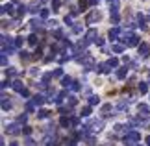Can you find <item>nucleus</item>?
Segmentation results:
<instances>
[{
  "instance_id": "1",
  "label": "nucleus",
  "mask_w": 150,
  "mask_h": 146,
  "mask_svg": "<svg viewBox=\"0 0 150 146\" xmlns=\"http://www.w3.org/2000/svg\"><path fill=\"white\" fill-rule=\"evenodd\" d=\"M120 41H122L124 46H139V37H137L134 32H126Z\"/></svg>"
},
{
  "instance_id": "2",
  "label": "nucleus",
  "mask_w": 150,
  "mask_h": 146,
  "mask_svg": "<svg viewBox=\"0 0 150 146\" xmlns=\"http://www.w3.org/2000/svg\"><path fill=\"white\" fill-rule=\"evenodd\" d=\"M137 141H141V133H139V131H130V133H126V137H124V144H126V146H135Z\"/></svg>"
},
{
  "instance_id": "3",
  "label": "nucleus",
  "mask_w": 150,
  "mask_h": 146,
  "mask_svg": "<svg viewBox=\"0 0 150 146\" xmlns=\"http://www.w3.org/2000/svg\"><path fill=\"white\" fill-rule=\"evenodd\" d=\"M96 39H98V33H96L95 28H91V30H87V33H85V41H83V46H87L91 43H96Z\"/></svg>"
},
{
  "instance_id": "4",
  "label": "nucleus",
  "mask_w": 150,
  "mask_h": 146,
  "mask_svg": "<svg viewBox=\"0 0 150 146\" xmlns=\"http://www.w3.org/2000/svg\"><path fill=\"white\" fill-rule=\"evenodd\" d=\"M82 65L85 67V71H89V68H93V65H95V59H93V56H89V54H85V56H82L78 59Z\"/></svg>"
},
{
  "instance_id": "5",
  "label": "nucleus",
  "mask_w": 150,
  "mask_h": 146,
  "mask_svg": "<svg viewBox=\"0 0 150 146\" xmlns=\"http://www.w3.org/2000/svg\"><path fill=\"white\" fill-rule=\"evenodd\" d=\"M22 131H24V128H21L19 124H8L6 126V133H9V135H19Z\"/></svg>"
},
{
  "instance_id": "6",
  "label": "nucleus",
  "mask_w": 150,
  "mask_h": 146,
  "mask_svg": "<svg viewBox=\"0 0 150 146\" xmlns=\"http://www.w3.org/2000/svg\"><path fill=\"white\" fill-rule=\"evenodd\" d=\"M100 19H102V13H100V11H96V9H93V11H91V13L87 15V19H85V22H87V24H93V22L100 20Z\"/></svg>"
},
{
  "instance_id": "7",
  "label": "nucleus",
  "mask_w": 150,
  "mask_h": 146,
  "mask_svg": "<svg viewBox=\"0 0 150 146\" xmlns=\"http://www.w3.org/2000/svg\"><path fill=\"white\" fill-rule=\"evenodd\" d=\"M137 48H139V56L141 57H148L150 56V44L148 43H141Z\"/></svg>"
},
{
  "instance_id": "8",
  "label": "nucleus",
  "mask_w": 150,
  "mask_h": 146,
  "mask_svg": "<svg viewBox=\"0 0 150 146\" xmlns=\"http://www.w3.org/2000/svg\"><path fill=\"white\" fill-rule=\"evenodd\" d=\"M95 71H96V72H98V74H109V72H111V67H109V65H108V63H100V65H98V67H96V68H95Z\"/></svg>"
},
{
  "instance_id": "9",
  "label": "nucleus",
  "mask_w": 150,
  "mask_h": 146,
  "mask_svg": "<svg viewBox=\"0 0 150 146\" xmlns=\"http://www.w3.org/2000/svg\"><path fill=\"white\" fill-rule=\"evenodd\" d=\"M102 120H93V122H91V126H89V130L91 131H93V133H98L100 130H102Z\"/></svg>"
},
{
  "instance_id": "10",
  "label": "nucleus",
  "mask_w": 150,
  "mask_h": 146,
  "mask_svg": "<svg viewBox=\"0 0 150 146\" xmlns=\"http://www.w3.org/2000/svg\"><path fill=\"white\" fill-rule=\"evenodd\" d=\"M30 28H32V30H41V28H43V20L41 19H32L30 20Z\"/></svg>"
},
{
  "instance_id": "11",
  "label": "nucleus",
  "mask_w": 150,
  "mask_h": 146,
  "mask_svg": "<svg viewBox=\"0 0 150 146\" xmlns=\"http://www.w3.org/2000/svg\"><path fill=\"white\" fill-rule=\"evenodd\" d=\"M11 87L17 91V92H22L24 91V83H22L21 80H15V81H11Z\"/></svg>"
},
{
  "instance_id": "12",
  "label": "nucleus",
  "mask_w": 150,
  "mask_h": 146,
  "mask_svg": "<svg viewBox=\"0 0 150 146\" xmlns=\"http://www.w3.org/2000/svg\"><path fill=\"white\" fill-rule=\"evenodd\" d=\"M45 100H47V98H45L43 95H33V96H32V102L35 104V106H43Z\"/></svg>"
},
{
  "instance_id": "13",
  "label": "nucleus",
  "mask_w": 150,
  "mask_h": 146,
  "mask_svg": "<svg viewBox=\"0 0 150 146\" xmlns=\"http://www.w3.org/2000/svg\"><path fill=\"white\" fill-rule=\"evenodd\" d=\"M119 35H120V30H119L117 26L111 28V30H109V33H108V37L111 39V41H117V37H119Z\"/></svg>"
},
{
  "instance_id": "14",
  "label": "nucleus",
  "mask_w": 150,
  "mask_h": 146,
  "mask_svg": "<svg viewBox=\"0 0 150 146\" xmlns=\"http://www.w3.org/2000/svg\"><path fill=\"white\" fill-rule=\"evenodd\" d=\"M2 109L4 111H9L11 109V102H9V98L6 96V95H2Z\"/></svg>"
},
{
  "instance_id": "15",
  "label": "nucleus",
  "mask_w": 150,
  "mask_h": 146,
  "mask_svg": "<svg viewBox=\"0 0 150 146\" xmlns=\"http://www.w3.org/2000/svg\"><path fill=\"white\" fill-rule=\"evenodd\" d=\"M59 126L61 128H71L72 126V120L67 118V116H61V118H59Z\"/></svg>"
},
{
  "instance_id": "16",
  "label": "nucleus",
  "mask_w": 150,
  "mask_h": 146,
  "mask_svg": "<svg viewBox=\"0 0 150 146\" xmlns=\"http://www.w3.org/2000/svg\"><path fill=\"white\" fill-rule=\"evenodd\" d=\"M145 17H143L141 13H137V26H139L141 28V30H146V24H145Z\"/></svg>"
},
{
  "instance_id": "17",
  "label": "nucleus",
  "mask_w": 150,
  "mask_h": 146,
  "mask_svg": "<svg viewBox=\"0 0 150 146\" xmlns=\"http://www.w3.org/2000/svg\"><path fill=\"white\" fill-rule=\"evenodd\" d=\"M139 115L148 116V115H150V107H148V106H145V104H139Z\"/></svg>"
},
{
  "instance_id": "18",
  "label": "nucleus",
  "mask_w": 150,
  "mask_h": 146,
  "mask_svg": "<svg viewBox=\"0 0 150 146\" xmlns=\"http://www.w3.org/2000/svg\"><path fill=\"white\" fill-rule=\"evenodd\" d=\"M109 111H113L111 104H106V106H102V116H109V115H113V113H109Z\"/></svg>"
},
{
  "instance_id": "19",
  "label": "nucleus",
  "mask_w": 150,
  "mask_h": 146,
  "mask_svg": "<svg viewBox=\"0 0 150 146\" xmlns=\"http://www.w3.org/2000/svg\"><path fill=\"white\" fill-rule=\"evenodd\" d=\"M39 4H41V0H35V2H32L30 6H28V11H32V13H37Z\"/></svg>"
},
{
  "instance_id": "20",
  "label": "nucleus",
  "mask_w": 150,
  "mask_h": 146,
  "mask_svg": "<svg viewBox=\"0 0 150 146\" xmlns=\"http://www.w3.org/2000/svg\"><path fill=\"white\" fill-rule=\"evenodd\" d=\"M126 76H128V68H126V67H122V68H119V71H117V78L119 80H124Z\"/></svg>"
},
{
  "instance_id": "21",
  "label": "nucleus",
  "mask_w": 150,
  "mask_h": 146,
  "mask_svg": "<svg viewBox=\"0 0 150 146\" xmlns=\"http://www.w3.org/2000/svg\"><path fill=\"white\" fill-rule=\"evenodd\" d=\"M61 85L63 87H71L72 85V78H71V76H63V78H61Z\"/></svg>"
},
{
  "instance_id": "22",
  "label": "nucleus",
  "mask_w": 150,
  "mask_h": 146,
  "mask_svg": "<svg viewBox=\"0 0 150 146\" xmlns=\"http://www.w3.org/2000/svg\"><path fill=\"white\" fill-rule=\"evenodd\" d=\"M28 43H30L32 46H37V44H39V37L35 35V33H32V35L28 37Z\"/></svg>"
},
{
  "instance_id": "23",
  "label": "nucleus",
  "mask_w": 150,
  "mask_h": 146,
  "mask_svg": "<svg viewBox=\"0 0 150 146\" xmlns=\"http://www.w3.org/2000/svg\"><path fill=\"white\" fill-rule=\"evenodd\" d=\"M19 54H21V59H22V61H30V59H32L30 52H26V50H21Z\"/></svg>"
},
{
  "instance_id": "24",
  "label": "nucleus",
  "mask_w": 150,
  "mask_h": 146,
  "mask_svg": "<svg viewBox=\"0 0 150 146\" xmlns=\"http://www.w3.org/2000/svg\"><path fill=\"white\" fill-rule=\"evenodd\" d=\"M6 13H13V6L11 4H4L2 6V15H6Z\"/></svg>"
},
{
  "instance_id": "25",
  "label": "nucleus",
  "mask_w": 150,
  "mask_h": 146,
  "mask_svg": "<svg viewBox=\"0 0 150 146\" xmlns=\"http://www.w3.org/2000/svg\"><path fill=\"white\" fill-rule=\"evenodd\" d=\"M137 89H139V92H141V95H145V92H148V85L145 83V81H141V83L137 85Z\"/></svg>"
},
{
  "instance_id": "26",
  "label": "nucleus",
  "mask_w": 150,
  "mask_h": 146,
  "mask_svg": "<svg viewBox=\"0 0 150 146\" xmlns=\"http://www.w3.org/2000/svg\"><path fill=\"white\" fill-rule=\"evenodd\" d=\"M106 63H108L111 68H117V67H119V59H117V57H111V59H108Z\"/></svg>"
},
{
  "instance_id": "27",
  "label": "nucleus",
  "mask_w": 150,
  "mask_h": 146,
  "mask_svg": "<svg viewBox=\"0 0 150 146\" xmlns=\"http://www.w3.org/2000/svg\"><path fill=\"white\" fill-rule=\"evenodd\" d=\"M24 109H26V113H33V111H35V104H33V102H26Z\"/></svg>"
},
{
  "instance_id": "28",
  "label": "nucleus",
  "mask_w": 150,
  "mask_h": 146,
  "mask_svg": "<svg viewBox=\"0 0 150 146\" xmlns=\"http://www.w3.org/2000/svg\"><path fill=\"white\" fill-rule=\"evenodd\" d=\"M111 15H119V0L111 2Z\"/></svg>"
},
{
  "instance_id": "29",
  "label": "nucleus",
  "mask_w": 150,
  "mask_h": 146,
  "mask_svg": "<svg viewBox=\"0 0 150 146\" xmlns=\"http://www.w3.org/2000/svg\"><path fill=\"white\" fill-rule=\"evenodd\" d=\"M98 104H100V98L98 96H89V106H98Z\"/></svg>"
},
{
  "instance_id": "30",
  "label": "nucleus",
  "mask_w": 150,
  "mask_h": 146,
  "mask_svg": "<svg viewBox=\"0 0 150 146\" xmlns=\"http://www.w3.org/2000/svg\"><path fill=\"white\" fill-rule=\"evenodd\" d=\"M37 116H39V118H48V116H50V111H47V109H39Z\"/></svg>"
},
{
  "instance_id": "31",
  "label": "nucleus",
  "mask_w": 150,
  "mask_h": 146,
  "mask_svg": "<svg viewBox=\"0 0 150 146\" xmlns=\"http://www.w3.org/2000/svg\"><path fill=\"white\" fill-rule=\"evenodd\" d=\"M111 50L115 52V54H120V52H124V44H113Z\"/></svg>"
},
{
  "instance_id": "32",
  "label": "nucleus",
  "mask_w": 150,
  "mask_h": 146,
  "mask_svg": "<svg viewBox=\"0 0 150 146\" xmlns=\"http://www.w3.org/2000/svg\"><path fill=\"white\" fill-rule=\"evenodd\" d=\"M82 32H83V26H82V24H78V22H76V24L72 26V33H76V35H78V33H82Z\"/></svg>"
},
{
  "instance_id": "33",
  "label": "nucleus",
  "mask_w": 150,
  "mask_h": 146,
  "mask_svg": "<svg viewBox=\"0 0 150 146\" xmlns=\"http://www.w3.org/2000/svg\"><path fill=\"white\" fill-rule=\"evenodd\" d=\"M61 8V0H52V11H59Z\"/></svg>"
},
{
  "instance_id": "34",
  "label": "nucleus",
  "mask_w": 150,
  "mask_h": 146,
  "mask_svg": "<svg viewBox=\"0 0 150 146\" xmlns=\"http://www.w3.org/2000/svg\"><path fill=\"white\" fill-rule=\"evenodd\" d=\"M26 11H28V6H24V4H21V6H19V11H17V15H19V17H22V15L26 13Z\"/></svg>"
},
{
  "instance_id": "35",
  "label": "nucleus",
  "mask_w": 150,
  "mask_h": 146,
  "mask_svg": "<svg viewBox=\"0 0 150 146\" xmlns=\"http://www.w3.org/2000/svg\"><path fill=\"white\" fill-rule=\"evenodd\" d=\"M52 76H54V78H63V68H56V71L52 72Z\"/></svg>"
},
{
  "instance_id": "36",
  "label": "nucleus",
  "mask_w": 150,
  "mask_h": 146,
  "mask_svg": "<svg viewBox=\"0 0 150 146\" xmlns=\"http://www.w3.org/2000/svg\"><path fill=\"white\" fill-rule=\"evenodd\" d=\"M87 4H89V0H80V2H78V8L83 11L85 8H87Z\"/></svg>"
},
{
  "instance_id": "37",
  "label": "nucleus",
  "mask_w": 150,
  "mask_h": 146,
  "mask_svg": "<svg viewBox=\"0 0 150 146\" xmlns=\"http://www.w3.org/2000/svg\"><path fill=\"white\" fill-rule=\"evenodd\" d=\"M71 89H72L74 92H76V91H80V89H82V85H80V83H78V81H72V85H71Z\"/></svg>"
},
{
  "instance_id": "38",
  "label": "nucleus",
  "mask_w": 150,
  "mask_h": 146,
  "mask_svg": "<svg viewBox=\"0 0 150 146\" xmlns=\"http://www.w3.org/2000/svg\"><path fill=\"white\" fill-rule=\"evenodd\" d=\"M89 115H91V106H87V107L82 109V116H89Z\"/></svg>"
},
{
  "instance_id": "39",
  "label": "nucleus",
  "mask_w": 150,
  "mask_h": 146,
  "mask_svg": "<svg viewBox=\"0 0 150 146\" xmlns=\"http://www.w3.org/2000/svg\"><path fill=\"white\" fill-rule=\"evenodd\" d=\"M22 43H24V39H22V37H17V39H15V46H17V48H21Z\"/></svg>"
},
{
  "instance_id": "40",
  "label": "nucleus",
  "mask_w": 150,
  "mask_h": 146,
  "mask_svg": "<svg viewBox=\"0 0 150 146\" xmlns=\"http://www.w3.org/2000/svg\"><path fill=\"white\" fill-rule=\"evenodd\" d=\"M0 63H2V67H6V65H8V57H6V54H2V56H0Z\"/></svg>"
},
{
  "instance_id": "41",
  "label": "nucleus",
  "mask_w": 150,
  "mask_h": 146,
  "mask_svg": "<svg viewBox=\"0 0 150 146\" xmlns=\"http://www.w3.org/2000/svg\"><path fill=\"white\" fill-rule=\"evenodd\" d=\"M50 78H54V76H52V74H45V76H43V83H47V85H48Z\"/></svg>"
},
{
  "instance_id": "42",
  "label": "nucleus",
  "mask_w": 150,
  "mask_h": 146,
  "mask_svg": "<svg viewBox=\"0 0 150 146\" xmlns=\"http://www.w3.org/2000/svg\"><path fill=\"white\" fill-rule=\"evenodd\" d=\"M63 22H65L67 26H72V19H71L69 15H65V19H63Z\"/></svg>"
},
{
  "instance_id": "43",
  "label": "nucleus",
  "mask_w": 150,
  "mask_h": 146,
  "mask_svg": "<svg viewBox=\"0 0 150 146\" xmlns=\"http://www.w3.org/2000/svg\"><path fill=\"white\" fill-rule=\"evenodd\" d=\"M41 54H43V52H41V50L37 48L35 52H33V59H41Z\"/></svg>"
},
{
  "instance_id": "44",
  "label": "nucleus",
  "mask_w": 150,
  "mask_h": 146,
  "mask_svg": "<svg viewBox=\"0 0 150 146\" xmlns=\"http://www.w3.org/2000/svg\"><path fill=\"white\" fill-rule=\"evenodd\" d=\"M17 120H19L21 124H24V122L28 120V115H21V116H19V118H17Z\"/></svg>"
},
{
  "instance_id": "45",
  "label": "nucleus",
  "mask_w": 150,
  "mask_h": 146,
  "mask_svg": "<svg viewBox=\"0 0 150 146\" xmlns=\"http://www.w3.org/2000/svg\"><path fill=\"white\" fill-rule=\"evenodd\" d=\"M54 37H56V39H61V37H63V32H61V30H56V32H54Z\"/></svg>"
},
{
  "instance_id": "46",
  "label": "nucleus",
  "mask_w": 150,
  "mask_h": 146,
  "mask_svg": "<svg viewBox=\"0 0 150 146\" xmlns=\"http://www.w3.org/2000/svg\"><path fill=\"white\" fill-rule=\"evenodd\" d=\"M41 17L45 19V17H48V9L47 8H41Z\"/></svg>"
},
{
  "instance_id": "47",
  "label": "nucleus",
  "mask_w": 150,
  "mask_h": 146,
  "mask_svg": "<svg viewBox=\"0 0 150 146\" xmlns=\"http://www.w3.org/2000/svg\"><path fill=\"white\" fill-rule=\"evenodd\" d=\"M15 74H17V71H15L13 67H9V68H8V76H15Z\"/></svg>"
},
{
  "instance_id": "48",
  "label": "nucleus",
  "mask_w": 150,
  "mask_h": 146,
  "mask_svg": "<svg viewBox=\"0 0 150 146\" xmlns=\"http://www.w3.org/2000/svg\"><path fill=\"white\" fill-rule=\"evenodd\" d=\"M26 146H37V144H35V142H33V141H32V139H30V137H28V139H26Z\"/></svg>"
},
{
  "instance_id": "49",
  "label": "nucleus",
  "mask_w": 150,
  "mask_h": 146,
  "mask_svg": "<svg viewBox=\"0 0 150 146\" xmlns=\"http://www.w3.org/2000/svg\"><path fill=\"white\" fill-rule=\"evenodd\" d=\"M111 22H113V24H117V22H119V15H111Z\"/></svg>"
},
{
  "instance_id": "50",
  "label": "nucleus",
  "mask_w": 150,
  "mask_h": 146,
  "mask_svg": "<svg viewBox=\"0 0 150 146\" xmlns=\"http://www.w3.org/2000/svg\"><path fill=\"white\" fill-rule=\"evenodd\" d=\"M126 107V102L122 100V102H119V106H117V109H124Z\"/></svg>"
},
{
  "instance_id": "51",
  "label": "nucleus",
  "mask_w": 150,
  "mask_h": 146,
  "mask_svg": "<svg viewBox=\"0 0 150 146\" xmlns=\"http://www.w3.org/2000/svg\"><path fill=\"white\" fill-rule=\"evenodd\" d=\"M21 96H24V98H28V96H30V92H28V89H24V91H22V92H21Z\"/></svg>"
},
{
  "instance_id": "52",
  "label": "nucleus",
  "mask_w": 150,
  "mask_h": 146,
  "mask_svg": "<svg viewBox=\"0 0 150 146\" xmlns=\"http://www.w3.org/2000/svg\"><path fill=\"white\" fill-rule=\"evenodd\" d=\"M30 133H32V128L26 126V128H24V135H30Z\"/></svg>"
},
{
  "instance_id": "53",
  "label": "nucleus",
  "mask_w": 150,
  "mask_h": 146,
  "mask_svg": "<svg viewBox=\"0 0 150 146\" xmlns=\"http://www.w3.org/2000/svg\"><path fill=\"white\" fill-rule=\"evenodd\" d=\"M56 24H57V22H56V20H48V26H50V28H54Z\"/></svg>"
},
{
  "instance_id": "54",
  "label": "nucleus",
  "mask_w": 150,
  "mask_h": 146,
  "mask_svg": "<svg viewBox=\"0 0 150 146\" xmlns=\"http://www.w3.org/2000/svg\"><path fill=\"white\" fill-rule=\"evenodd\" d=\"M98 2H100V0H89V4H93V6H96Z\"/></svg>"
},
{
  "instance_id": "55",
  "label": "nucleus",
  "mask_w": 150,
  "mask_h": 146,
  "mask_svg": "<svg viewBox=\"0 0 150 146\" xmlns=\"http://www.w3.org/2000/svg\"><path fill=\"white\" fill-rule=\"evenodd\" d=\"M145 141H146V146H150V135H148V137L145 139Z\"/></svg>"
},
{
  "instance_id": "56",
  "label": "nucleus",
  "mask_w": 150,
  "mask_h": 146,
  "mask_svg": "<svg viewBox=\"0 0 150 146\" xmlns=\"http://www.w3.org/2000/svg\"><path fill=\"white\" fill-rule=\"evenodd\" d=\"M11 146H19V144H17V142H11Z\"/></svg>"
},
{
  "instance_id": "57",
  "label": "nucleus",
  "mask_w": 150,
  "mask_h": 146,
  "mask_svg": "<svg viewBox=\"0 0 150 146\" xmlns=\"http://www.w3.org/2000/svg\"><path fill=\"white\" fill-rule=\"evenodd\" d=\"M109 2H115V0H109Z\"/></svg>"
}]
</instances>
